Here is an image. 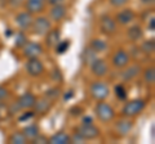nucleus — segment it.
I'll list each match as a JSON object with an SVG mask.
<instances>
[{
  "label": "nucleus",
  "instance_id": "f257e3e1",
  "mask_svg": "<svg viewBox=\"0 0 155 144\" xmlns=\"http://www.w3.org/2000/svg\"><path fill=\"white\" fill-rule=\"evenodd\" d=\"M145 107H146L145 100L134 99V100H130V102H128L124 105L123 109H122V113L125 117H133V116H137L138 113H141L145 109Z\"/></svg>",
  "mask_w": 155,
  "mask_h": 144
},
{
  "label": "nucleus",
  "instance_id": "f03ea898",
  "mask_svg": "<svg viewBox=\"0 0 155 144\" xmlns=\"http://www.w3.org/2000/svg\"><path fill=\"white\" fill-rule=\"evenodd\" d=\"M94 112L97 114V117H98V120L100 121H102V122H109L115 116V112H114L113 107L109 105L107 103H105V102H98L97 103L96 108H94Z\"/></svg>",
  "mask_w": 155,
  "mask_h": 144
},
{
  "label": "nucleus",
  "instance_id": "7ed1b4c3",
  "mask_svg": "<svg viewBox=\"0 0 155 144\" xmlns=\"http://www.w3.org/2000/svg\"><path fill=\"white\" fill-rule=\"evenodd\" d=\"M91 94L96 100H104L109 97L110 89L102 81H97V83H93L91 86Z\"/></svg>",
  "mask_w": 155,
  "mask_h": 144
},
{
  "label": "nucleus",
  "instance_id": "20e7f679",
  "mask_svg": "<svg viewBox=\"0 0 155 144\" xmlns=\"http://www.w3.org/2000/svg\"><path fill=\"white\" fill-rule=\"evenodd\" d=\"M31 28H32V32L36 33V35H45L52 28V25H51V21L47 17H38L36 20L32 21Z\"/></svg>",
  "mask_w": 155,
  "mask_h": 144
},
{
  "label": "nucleus",
  "instance_id": "39448f33",
  "mask_svg": "<svg viewBox=\"0 0 155 144\" xmlns=\"http://www.w3.org/2000/svg\"><path fill=\"white\" fill-rule=\"evenodd\" d=\"M26 71L30 76L36 77V76H40L44 72V66L39 61L38 57H34V58H28L26 63Z\"/></svg>",
  "mask_w": 155,
  "mask_h": 144
},
{
  "label": "nucleus",
  "instance_id": "423d86ee",
  "mask_svg": "<svg viewBox=\"0 0 155 144\" xmlns=\"http://www.w3.org/2000/svg\"><path fill=\"white\" fill-rule=\"evenodd\" d=\"M76 133L80 134V135L83 136L85 140H87V139L91 140V139H94V138H97L100 135V130L96 126H93L92 124H83V125H80V126L76 129Z\"/></svg>",
  "mask_w": 155,
  "mask_h": 144
},
{
  "label": "nucleus",
  "instance_id": "0eeeda50",
  "mask_svg": "<svg viewBox=\"0 0 155 144\" xmlns=\"http://www.w3.org/2000/svg\"><path fill=\"white\" fill-rule=\"evenodd\" d=\"M32 21H34V18H32L30 12H21V13H18L17 17H16L17 25L21 27L22 30H27V28H30L31 25H32Z\"/></svg>",
  "mask_w": 155,
  "mask_h": 144
},
{
  "label": "nucleus",
  "instance_id": "6e6552de",
  "mask_svg": "<svg viewBox=\"0 0 155 144\" xmlns=\"http://www.w3.org/2000/svg\"><path fill=\"white\" fill-rule=\"evenodd\" d=\"M100 26H101V31L106 35H111L116 31V23L111 17L109 16H104L101 18V22H100Z\"/></svg>",
  "mask_w": 155,
  "mask_h": 144
},
{
  "label": "nucleus",
  "instance_id": "1a4fd4ad",
  "mask_svg": "<svg viewBox=\"0 0 155 144\" xmlns=\"http://www.w3.org/2000/svg\"><path fill=\"white\" fill-rule=\"evenodd\" d=\"M43 53V48L38 44V42H26L23 45V54L28 58H34V57H39Z\"/></svg>",
  "mask_w": 155,
  "mask_h": 144
},
{
  "label": "nucleus",
  "instance_id": "9d476101",
  "mask_svg": "<svg viewBox=\"0 0 155 144\" xmlns=\"http://www.w3.org/2000/svg\"><path fill=\"white\" fill-rule=\"evenodd\" d=\"M128 63H129V55L127 54V52H124L123 49H119L113 57V64L115 67L122 68V67H125Z\"/></svg>",
  "mask_w": 155,
  "mask_h": 144
},
{
  "label": "nucleus",
  "instance_id": "9b49d317",
  "mask_svg": "<svg viewBox=\"0 0 155 144\" xmlns=\"http://www.w3.org/2000/svg\"><path fill=\"white\" fill-rule=\"evenodd\" d=\"M91 68H92V72H93L96 76H98V77L105 76L106 74H107V71H109L106 62L104 59H100V58H97L93 63L91 64Z\"/></svg>",
  "mask_w": 155,
  "mask_h": 144
},
{
  "label": "nucleus",
  "instance_id": "f8f14e48",
  "mask_svg": "<svg viewBox=\"0 0 155 144\" xmlns=\"http://www.w3.org/2000/svg\"><path fill=\"white\" fill-rule=\"evenodd\" d=\"M45 2L47 0H26L27 12H30L31 14L43 12V9L45 7Z\"/></svg>",
  "mask_w": 155,
  "mask_h": 144
},
{
  "label": "nucleus",
  "instance_id": "ddd939ff",
  "mask_svg": "<svg viewBox=\"0 0 155 144\" xmlns=\"http://www.w3.org/2000/svg\"><path fill=\"white\" fill-rule=\"evenodd\" d=\"M132 127H133V122L130 121V120H120V121H118L115 125L116 133L122 136L127 135V134L132 130Z\"/></svg>",
  "mask_w": 155,
  "mask_h": 144
},
{
  "label": "nucleus",
  "instance_id": "4468645a",
  "mask_svg": "<svg viewBox=\"0 0 155 144\" xmlns=\"http://www.w3.org/2000/svg\"><path fill=\"white\" fill-rule=\"evenodd\" d=\"M45 41H47V45L49 48H54L57 45V42L61 40V31L58 28H54V30H51L45 33Z\"/></svg>",
  "mask_w": 155,
  "mask_h": 144
},
{
  "label": "nucleus",
  "instance_id": "2eb2a0df",
  "mask_svg": "<svg viewBox=\"0 0 155 144\" xmlns=\"http://www.w3.org/2000/svg\"><path fill=\"white\" fill-rule=\"evenodd\" d=\"M35 102H36L35 95L31 94V93H26L18 99V105H19V108H23V109L32 108L34 104H35Z\"/></svg>",
  "mask_w": 155,
  "mask_h": 144
},
{
  "label": "nucleus",
  "instance_id": "dca6fc26",
  "mask_svg": "<svg viewBox=\"0 0 155 144\" xmlns=\"http://www.w3.org/2000/svg\"><path fill=\"white\" fill-rule=\"evenodd\" d=\"M134 20V13L130 9H123L116 14V21L122 25H128L129 22H132Z\"/></svg>",
  "mask_w": 155,
  "mask_h": 144
},
{
  "label": "nucleus",
  "instance_id": "f3484780",
  "mask_svg": "<svg viewBox=\"0 0 155 144\" xmlns=\"http://www.w3.org/2000/svg\"><path fill=\"white\" fill-rule=\"evenodd\" d=\"M140 71H141V67H140L138 64L129 66V68L124 70L122 72V79H123V81H130V80H133L134 77H137V75L140 74Z\"/></svg>",
  "mask_w": 155,
  "mask_h": 144
},
{
  "label": "nucleus",
  "instance_id": "a211bd4d",
  "mask_svg": "<svg viewBox=\"0 0 155 144\" xmlns=\"http://www.w3.org/2000/svg\"><path fill=\"white\" fill-rule=\"evenodd\" d=\"M66 16V7L62 5V4H57V5H53V8L51 9V18L53 21H61L62 18H65Z\"/></svg>",
  "mask_w": 155,
  "mask_h": 144
},
{
  "label": "nucleus",
  "instance_id": "6ab92c4d",
  "mask_svg": "<svg viewBox=\"0 0 155 144\" xmlns=\"http://www.w3.org/2000/svg\"><path fill=\"white\" fill-rule=\"evenodd\" d=\"M34 107H35V112L39 113V114H44L47 113L48 111L51 109L52 107V102L49 99H39L35 102V104H34Z\"/></svg>",
  "mask_w": 155,
  "mask_h": 144
},
{
  "label": "nucleus",
  "instance_id": "aec40b11",
  "mask_svg": "<svg viewBox=\"0 0 155 144\" xmlns=\"http://www.w3.org/2000/svg\"><path fill=\"white\" fill-rule=\"evenodd\" d=\"M48 143H51V144H69V143H71V140H70V136L67 135V134L57 133L53 136H51Z\"/></svg>",
  "mask_w": 155,
  "mask_h": 144
},
{
  "label": "nucleus",
  "instance_id": "412c9836",
  "mask_svg": "<svg viewBox=\"0 0 155 144\" xmlns=\"http://www.w3.org/2000/svg\"><path fill=\"white\" fill-rule=\"evenodd\" d=\"M22 134L25 135L26 139H28V140H34V139H35L39 135V129H38V126H35V125L26 126L25 129H23Z\"/></svg>",
  "mask_w": 155,
  "mask_h": 144
},
{
  "label": "nucleus",
  "instance_id": "4be33fe9",
  "mask_svg": "<svg viewBox=\"0 0 155 144\" xmlns=\"http://www.w3.org/2000/svg\"><path fill=\"white\" fill-rule=\"evenodd\" d=\"M127 35L132 41H138L142 37V30H141V27L140 26H132L128 30Z\"/></svg>",
  "mask_w": 155,
  "mask_h": 144
},
{
  "label": "nucleus",
  "instance_id": "5701e85b",
  "mask_svg": "<svg viewBox=\"0 0 155 144\" xmlns=\"http://www.w3.org/2000/svg\"><path fill=\"white\" fill-rule=\"evenodd\" d=\"M91 48L93 49L96 53H101V52H105L107 49V42L105 40H101V39H94L92 41Z\"/></svg>",
  "mask_w": 155,
  "mask_h": 144
},
{
  "label": "nucleus",
  "instance_id": "b1692460",
  "mask_svg": "<svg viewBox=\"0 0 155 144\" xmlns=\"http://www.w3.org/2000/svg\"><path fill=\"white\" fill-rule=\"evenodd\" d=\"M83 57H84L85 63H87V64H89V66L93 63V62H94L97 58H98V57H97V54H96V52L92 49V48H88V49H85V50H84Z\"/></svg>",
  "mask_w": 155,
  "mask_h": 144
},
{
  "label": "nucleus",
  "instance_id": "393cba45",
  "mask_svg": "<svg viewBox=\"0 0 155 144\" xmlns=\"http://www.w3.org/2000/svg\"><path fill=\"white\" fill-rule=\"evenodd\" d=\"M141 50L143 53H146V54H150V53H153L155 50V41L154 39H150V40H146L142 42L141 45Z\"/></svg>",
  "mask_w": 155,
  "mask_h": 144
},
{
  "label": "nucleus",
  "instance_id": "a878e982",
  "mask_svg": "<svg viewBox=\"0 0 155 144\" xmlns=\"http://www.w3.org/2000/svg\"><path fill=\"white\" fill-rule=\"evenodd\" d=\"M26 140L27 139L25 138V135H23L22 133H16L9 138V142H11L12 144H25Z\"/></svg>",
  "mask_w": 155,
  "mask_h": 144
},
{
  "label": "nucleus",
  "instance_id": "bb28decb",
  "mask_svg": "<svg viewBox=\"0 0 155 144\" xmlns=\"http://www.w3.org/2000/svg\"><path fill=\"white\" fill-rule=\"evenodd\" d=\"M69 46H70V41L69 40H62V41L60 40L54 48H56V52L58 53V54H64V53L69 49Z\"/></svg>",
  "mask_w": 155,
  "mask_h": 144
},
{
  "label": "nucleus",
  "instance_id": "cd10ccee",
  "mask_svg": "<svg viewBox=\"0 0 155 144\" xmlns=\"http://www.w3.org/2000/svg\"><path fill=\"white\" fill-rule=\"evenodd\" d=\"M115 94L120 100H125L127 99V90L123 85H116L115 86Z\"/></svg>",
  "mask_w": 155,
  "mask_h": 144
},
{
  "label": "nucleus",
  "instance_id": "c85d7f7f",
  "mask_svg": "<svg viewBox=\"0 0 155 144\" xmlns=\"http://www.w3.org/2000/svg\"><path fill=\"white\" fill-rule=\"evenodd\" d=\"M145 81H146L147 84H154V81H155V70L153 68H147L146 71H145Z\"/></svg>",
  "mask_w": 155,
  "mask_h": 144
},
{
  "label": "nucleus",
  "instance_id": "c756f323",
  "mask_svg": "<svg viewBox=\"0 0 155 144\" xmlns=\"http://www.w3.org/2000/svg\"><path fill=\"white\" fill-rule=\"evenodd\" d=\"M27 42V37L23 35L22 32H19V33H17L16 35V46H18V48H22L23 45H25Z\"/></svg>",
  "mask_w": 155,
  "mask_h": 144
},
{
  "label": "nucleus",
  "instance_id": "7c9ffc66",
  "mask_svg": "<svg viewBox=\"0 0 155 144\" xmlns=\"http://www.w3.org/2000/svg\"><path fill=\"white\" fill-rule=\"evenodd\" d=\"M58 95H60V90L58 89H51L47 92V97L51 98V99H56L58 98Z\"/></svg>",
  "mask_w": 155,
  "mask_h": 144
},
{
  "label": "nucleus",
  "instance_id": "2f4dec72",
  "mask_svg": "<svg viewBox=\"0 0 155 144\" xmlns=\"http://www.w3.org/2000/svg\"><path fill=\"white\" fill-rule=\"evenodd\" d=\"M70 140H71V143H84V142H85V139L81 136L80 134L75 133V135H74V136H70Z\"/></svg>",
  "mask_w": 155,
  "mask_h": 144
},
{
  "label": "nucleus",
  "instance_id": "473e14b6",
  "mask_svg": "<svg viewBox=\"0 0 155 144\" xmlns=\"http://www.w3.org/2000/svg\"><path fill=\"white\" fill-rule=\"evenodd\" d=\"M111 5H114V7H123L124 4H127L128 0H109Z\"/></svg>",
  "mask_w": 155,
  "mask_h": 144
},
{
  "label": "nucleus",
  "instance_id": "72a5a7b5",
  "mask_svg": "<svg viewBox=\"0 0 155 144\" xmlns=\"http://www.w3.org/2000/svg\"><path fill=\"white\" fill-rule=\"evenodd\" d=\"M34 143H39V144H43V143H48V139L43 135H38L35 139H34Z\"/></svg>",
  "mask_w": 155,
  "mask_h": 144
},
{
  "label": "nucleus",
  "instance_id": "f704fd0d",
  "mask_svg": "<svg viewBox=\"0 0 155 144\" xmlns=\"http://www.w3.org/2000/svg\"><path fill=\"white\" fill-rule=\"evenodd\" d=\"M34 116V113L32 112H27V113H25L23 116H21L19 117V121H25V120H28V118H31Z\"/></svg>",
  "mask_w": 155,
  "mask_h": 144
},
{
  "label": "nucleus",
  "instance_id": "c9c22d12",
  "mask_svg": "<svg viewBox=\"0 0 155 144\" xmlns=\"http://www.w3.org/2000/svg\"><path fill=\"white\" fill-rule=\"evenodd\" d=\"M7 95H8V90L5 88H3V86H0V99L5 98Z\"/></svg>",
  "mask_w": 155,
  "mask_h": 144
},
{
  "label": "nucleus",
  "instance_id": "e433bc0d",
  "mask_svg": "<svg viewBox=\"0 0 155 144\" xmlns=\"http://www.w3.org/2000/svg\"><path fill=\"white\" fill-rule=\"evenodd\" d=\"M70 112H71V114H74V116H78V114L81 113V109L79 107H74V108L70 109Z\"/></svg>",
  "mask_w": 155,
  "mask_h": 144
},
{
  "label": "nucleus",
  "instance_id": "4c0bfd02",
  "mask_svg": "<svg viewBox=\"0 0 155 144\" xmlns=\"http://www.w3.org/2000/svg\"><path fill=\"white\" fill-rule=\"evenodd\" d=\"M9 3L12 7H19L23 3V0H9Z\"/></svg>",
  "mask_w": 155,
  "mask_h": 144
},
{
  "label": "nucleus",
  "instance_id": "58836bf2",
  "mask_svg": "<svg viewBox=\"0 0 155 144\" xmlns=\"http://www.w3.org/2000/svg\"><path fill=\"white\" fill-rule=\"evenodd\" d=\"M155 30V20L154 17L150 20V23H149V31H154Z\"/></svg>",
  "mask_w": 155,
  "mask_h": 144
},
{
  "label": "nucleus",
  "instance_id": "ea45409f",
  "mask_svg": "<svg viewBox=\"0 0 155 144\" xmlns=\"http://www.w3.org/2000/svg\"><path fill=\"white\" fill-rule=\"evenodd\" d=\"M65 0H48V3L52 4V5H57V4H62Z\"/></svg>",
  "mask_w": 155,
  "mask_h": 144
},
{
  "label": "nucleus",
  "instance_id": "a19ab883",
  "mask_svg": "<svg viewBox=\"0 0 155 144\" xmlns=\"http://www.w3.org/2000/svg\"><path fill=\"white\" fill-rule=\"evenodd\" d=\"M83 124H92V118L91 117H84L83 118Z\"/></svg>",
  "mask_w": 155,
  "mask_h": 144
},
{
  "label": "nucleus",
  "instance_id": "79ce46f5",
  "mask_svg": "<svg viewBox=\"0 0 155 144\" xmlns=\"http://www.w3.org/2000/svg\"><path fill=\"white\" fill-rule=\"evenodd\" d=\"M141 2H142L143 4H150V3H153L154 0H141Z\"/></svg>",
  "mask_w": 155,
  "mask_h": 144
}]
</instances>
